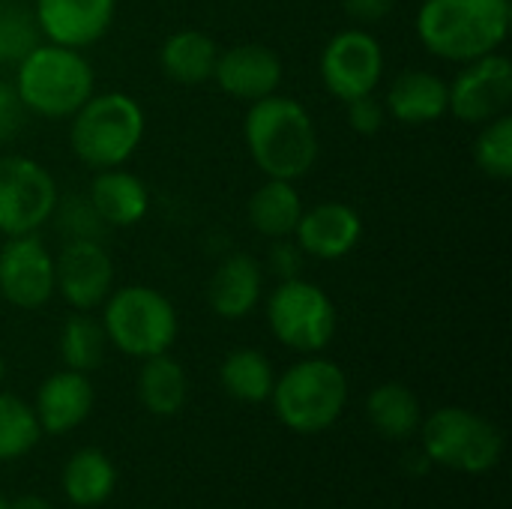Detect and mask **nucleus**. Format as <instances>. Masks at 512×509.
I'll return each mask as SVG.
<instances>
[{
  "label": "nucleus",
  "mask_w": 512,
  "mask_h": 509,
  "mask_svg": "<svg viewBox=\"0 0 512 509\" xmlns=\"http://www.w3.org/2000/svg\"><path fill=\"white\" fill-rule=\"evenodd\" d=\"M243 144L264 177L303 180L321 156V135L315 117L303 102L273 93L246 105Z\"/></svg>",
  "instance_id": "nucleus-1"
},
{
  "label": "nucleus",
  "mask_w": 512,
  "mask_h": 509,
  "mask_svg": "<svg viewBox=\"0 0 512 509\" xmlns=\"http://www.w3.org/2000/svg\"><path fill=\"white\" fill-rule=\"evenodd\" d=\"M510 27V0H423L414 15L420 45L456 66L501 51Z\"/></svg>",
  "instance_id": "nucleus-2"
},
{
  "label": "nucleus",
  "mask_w": 512,
  "mask_h": 509,
  "mask_svg": "<svg viewBox=\"0 0 512 509\" xmlns=\"http://www.w3.org/2000/svg\"><path fill=\"white\" fill-rule=\"evenodd\" d=\"M12 87L27 114L69 120L96 93V69L84 51L42 39L21 63H15Z\"/></svg>",
  "instance_id": "nucleus-3"
},
{
  "label": "nucleus",
  "mask_w": 512,
  "mask_h": 509,
  "mask_svg": "<svg viewBox=\"0 0 512 509\" xmlns=\"http://www.w3.org/2000/svg\"><path fill=\"white\" fill-rule=\"evenodd\" d=\"M144 132L147 114L141 102L123 90H96L69 117L72 156L93 171L126 165L138 153Z\"/></svg>",
  "instance_id": "nucleus-4"
},
{
  "label": "nucleus",
  "mask_w": 512,
  "mask_h": 509,
  "mask_svg": "<svg viewBox=\"0 0 512 509\" xmlns=\"http://www.w3.org/2000/svg\"><path fill=\"white\" fill-rule=\"evenodd\" d=\"M270 399L285 429L297 435H318L342 417L348 405V378L339 363L306 354L276 378Z\"/></svg>",
  "instance_id": "nucleus-5"
},
{
  "label": "nucleus",
  "mask_w": 512,
  "mask_h": 509,
  "mask_svg": "<svg viewBox=\"0 0 512 509\" xmlns=\"http://www.w3.org/2000/svg\"><path fill=\"white\" fill-rule=\"evenodd\" d=\"M99 309L108 345H114L126 357L147 360L156 354H168L171 345L177 342V309L162 291L150 285L114 288Z\"/></svg>",
  "instance_id": "nucleus-6"
},
{
  "label": "nucleus",
  "mask_w": 512,
  "mask_h": 509,
  "mask_svg": "<svg viewBox=\"0 0 512 509\" xmlns=\"http://www.w3.org/2000/svg\"><path fill=\"white\" fill-rule=\"evenodd\" d=\"M270 333L297 354H321L339 327L333 297L312 279H282L264 303Z\"/></svg>",
  "instance_id": "nucleus-7"
},
{
  "label": "nucleus",
  "mask_w": 512,
  "mask_h": 509,
  "mask_svg": "<svg viewBox=\"0 0 512 509\" xmlns=\"http://www.w3.org/2000/svg\"><path fill=\"white\" fill-rule=\"evenodd\" d=\"M423 453L459 474H489L504 456L501 429L477 411L441 408L420 423Z\"/></svg>",
  "instance_id": "nucleus-8"
},
{
  "label": "nucleus",
  "mask_w": 512,
  "mask_h": 509,
  "mask_svg": "<svg viewBox=\"0 0 512 509\" xmlns=\"http://www.w3.org/2000/svg\"><path fill=\"white\" fill-rule=\"evenodd\" d=\"M60 189L54 174L24 156V153H0V234L21 237L39 234L57 207Z\"/></svg>",
  "instance_id": "nucleus-9"
},
{
  "label": "nucleus",
  "mask_w": 512,
  "mask_h": 509,
  "mask_svg": "<svg viewBox=\"0 0 512 509\" xmlns=\"http://www.w3.org/2000/svg\"><path fill=\"white\" fill-rule=\"evenodd\" d=\"M384 69V45L369 27H345L333 33L318 57L321 84L342 105L357 96L375 93L384 81Z\"/></svg>",
  "instance_id": "nucleus-10"
},
{
  "label": "nucleus",
  "mask_w": 512,
  "mask_h": 509,
  "mask_svg": "<svg viewBox=\"0 0 512 509\" xmlns=\"http://www.w3.org/2000/svg\"><path fill=\"white\" fill-rule=\"evenodd\" d=\"M450 108L459 123L483 126L501 114H510L512 105V60L504 51L459 63L453 81H447Z\"/></svg>",
  "instance_id": "nucleus-11"
},
{
  "label": "nucleus",
  "mask_w": 512,
  "mask_h": 509,
  "mask_svg": "<svg viewBox=\"0 0 512 509\" xmlns=\"http://www.w3.org/2000/svg\"><path fill=\"white\" fill-rule=\"evenodd\" d=\"M114 276L105 240H63L54 252V285L72 312H96L114 291Z\"/></svg>",
  "instance_id": "nucleus-12"
},
{
  "label": "nucleus",
  "mask_w": 512,
  "mask_h": 509,
  "mask_svg": "<svg viewBox=\"0 0 512 509\" xmlns=\"http://www.w3.org/2000/svg\"><path fill=\"white\" fill-rule=\"evenodd\" d=\"M57 294L54 252L39 234L3 237L0 246V297L24 312L42 309Z\"/></svg>",
  "instance_id": "nucleus-13"
},
{
  "label": "nucleus",
  "mask_w": 512,
  "mask_h": 509,
  "mask_svg": "<svg viewBox=\"0 0 512 509\" xmlns=\"http://www.w3.org/2000/svg\"><path fill=\"white\" fill-rule=\"evenodd\" d=\"M282 81L285 63L279 51H273L264 42H237L231 48H222L213 69V84L225 96L246 105L279 93Z\"/></svg>",
  "instance_id": "nucleus-14"
},
{
  "label": "nucleus",
  "mask_w": 512,
  "mask_h": 509,
  "mask_svg": "<svg viewBox=\"0 0 512 509\" xmlns=\"http://www.w3.org/2000/svg\"><path fill=\"white\" fill-rule=\"evenodd\" d=\"M45 42L84 51L108 36L117 0H30Z\"/></svg>",
  "instance_id": "nucleus-15"
},
{
  "label": "nucleus",
  "mask_w": 512,
  "mask_h": 509,
  "mask_svg": "<svg viewBox=\"0 0 512 509\" xmlns=\"http://www.w3.org/2000/svg\"><path fill=\"white\" fill-rule=\"evenodd\" d=\"M294 240L306 258L339 261L360 246L363 216L357 207H351L345 201H321V204L303 207Z\"/></svg>",
  "instance_id": "nucleus-16"
},
{
  "label": "nucleus",
  "mask_w": 512,
  "mask_h": 509,
  "mask_svg": "<svg viewBox=\"0 0 512 509\" xmlns=\"http://www.w3.org/2000/svg\"><path fill=\"white\" fill-rule=\"evenodd\" d=\"M264 264L249 252L225 255L207 282V306L225 321H243L264 300Z\"/></svg>",
  "instance_id": "nucleus-17"
},
{
  "label": "nucleus",
  "mask_w": 512,
  "mask_h": 509,
  "mask_svg": "<svg viewBox=\"0 0 512 509\" xmlns=\"http://www.w3.org/2000/svg\"><path fill=\"white\" fill-rule=\"evenodd\" d=\"M387 117L402 126H429L447 117V81L432 69H402L381 96Z\"/></svg>",
  "instance_id": "nucleus-18"
},
{
  "label": "nucleus",
  "mask_w": 512,
  "mask_h": 509,
  "mask_svg": "<svg viewBox=\"0 0 512 509\" xmlns=\"http://www.w3.org/2000/svg\"><path fill=\"white\" fill-rule=\"evenodd\" d=\"M93 402H96V393H93L90 378L84 372L63 369L42 381L36 402H33V414L42 432L66 435L90 417Z\"/></svg>",
  "instance_id": "nucleus-19"
},
{
  "label": "nucleus",
  "mask_w": 512,
  "mask_h": 509,
  "mask_svg": "<svg viewBox=\"0 0 512 509\" xmlns=\"http://www.w3.org/2000/svg\"><path fill=\"white\" fill-rule=\"evenodd\" d=\"M87 198L108 228L141 225L150 213V204H153L147 183L138 174H132L126 165L96 171L90 180Z\"/></svg>",
  "instance_id": "nucleus-20"
},
{
  "label": "nucleus",
  "mask_w": 512,
  "mask_h": 509,
  "mask_svg": "<svg viewBox=\"0 0 512 509\" xmlns=\"http://www.w3.org/2000/svg\"><path fill=\"white\" fill-rule=\"evenodd\" d=\"M219 45L210 33L183 27L165 36L159 45V69L168 81L180 87H198L213 81V69L219 60Z\"/></svg>",
  "instance_id": "nucleus-21"
},
{
  "label": "nucleus",
  "mask_w": 512,
  "mask_h": 509,
  "mask_svg": "<svg viewBox=\"0 0 512 509\" xmlns=\"http://www.w3.org/2000/svg\"><path fill=\"white\" fill-rule=\"evenodd\" d=\"M300 216H303V198L294 180L264 177V183L246 201L249 228L264 240L294 237Z\"/></svg>",
  "instance_id": "nucleus-22"
},
{
  "label": "nucleus",
  "mask_w": 512,
  "mask_h": 509,
  "mask_svg": "<svg viewBox=\"0 0 512 509\" xmlns=\"http://www.w3.org/2000/svg\"><path fill=\"white\" fill-rule=\"evenodd\" d=\"M141 363L144 366L138 372V399L144 411H150L153 417H174L189 396L186 369L168 354H156Z\"/></svg>",
  "instance_id": "nucleus-23"
},
{
  "label": "nucleus",
  "mask_w": 512,
  "mask_h": 509,
  "mask_svg": "<svg viewBox=\"0 0 512 509\" xmlns=\"http://www.w3.org/2000/svg\"><path fill=\"white\" fill-rule=\"evenodd\" d=\"M366 414H369V423L390 441L411 438L423 423L417 393L405 384H396V381H387L369 393Z\"/></svg>",
  "instance_id": "nucleus-24"
},
{
  "label": "nucleus",
  "mask_w": 512,
  "mask_h": 509,
  "mask_svg": "<svg viewBox=\"0 0 512 509\" xmlns=\"http://www.w3.org/2000/svg\"><path fill=\"white\" fill-rule=\"evenodd\" d=\"M117 471L99 450H78L63 465V492L75 507H99L111 498Z\"/></svg>",
  "instance_id": "nucleus-25"
},
{
  "label": "nucleus",
  "mask_w": 512,
  "mask_h": 509,
  "mask_svg": "<svg viewBox=\"0 0 512 509\" xmlns=\"http://www.w3.org/2000/svg\"><path fill=\"white\" fill-rule=\"evenodd\" d=\"M219 381L225 387V393L237 402H267L276 384V372L267 354H261L258 348H237L231 351L222 366H219Z\"/></svg>",
  "instance_id": "nucleus-26"
},
{
  "label": "nucleus",
  "mask_w": 512,
  "mask_h": 509,
  "mask_svg": "<svg viewBox=\"0 0 512 509\" xmlns=\"http://www.w3.org/2000/svg\"><path fill=\"white\" fill-rule=\"evenodd\" d=\"M108 348V336L102 330V321L93 318L90 312H72L57 336V351L66 369L75 372H93L102 366Z\"/></svg>",
  "instance_id": "nucleus-27"
},
{
  "label": "nucleus",
  "mask_w": 512,
  "mask_h": 509,
  "mask_svg": "<svg viewBox=\"0 0 512 509\" xmlns=\"http://www.w3.org/2000/svg\"><path fill=\"white\" fill-rule=\"evenodd\" d=\"M42 42L30 0H0V66L21 63Z\"/></svg>",
  "instance_id": "nucleus-28"
},
{
  "label": "nucleus",
  "mask_w": 512,
  "mask_h": 509,
  "mask_svg": "<svg viewBox=\"0 0 512 509\" xmlns=\"http://www.w3.org/2000/svg\"><path fill=\"white\" fill-rule=\"evenodd\" d=\"M39 435L42 429L33 408L12 393H0V462L27 456Z\"/></svg>",
  "instance_id": "nucleus-29"
},
{
  "label": "nucleus",
  "mask_w": 512,
  "mask_h": 509,
  "mask_svg": "<svg viewBox=\"0 0 512 509\" xmlns=\"http://www.w3.org/2000/svg\"><path fill=\"white\" fill-rule=\"evenodd\" d=\"M474 162L489 180H512V114L480 126L474 138Z\"/></svg>",
  "instance_id": "nucleus-30"
},
{
  "label": "nucleus",
  "mask_w": 512,
  "mask_h": 509,
  "mask_svg": "<svg viewBox=\"0 0 512 509\" xmlns=\"http://www.w3.org/2000/svg\"><path fill=\"white\" fill-rule=\"evenodd\" d=\"M51 222L57 225L63 240H102L111 228L99 219L87 195H60Z\"/></svg>",
  "instance_id": "nucleus-31"
},
{
  "label": "nucleus",
  "mask_w": 512,
  "mask_h": 509,
  "mask_svg": "<svg viewBox=\"0 0 512 509\" xmlns=\"http://www.w3.org/2000/svg\"><path fill=\"white\" fill-rule=\"evenodd\" d=\"M345 120L357 135L372 138L387 126L390 117H387L384 99L378 93H366V96H357V99L345 102Z\"/></svg>",
  "instance_id": "nucleus-32"
},
{
  "label": "nucleus",
  "mask_w": 512,
  "mask_h": 509,
  "mask_svg": "<svg viewBox=\"0 0 512 509\" xmlns=\"http://www.w3.org/2000/svg\"><path fill=\"white\" fill-rule=\"evenodd\" d=\"M261 264H264V273H270V276H276L282 282V279L303 276L306 255H303V249L297 246L294 237H282V240H270V252H267V258Z\"/></svg>",
  "instance_id": "nucleus-33"
},
{
  "label": "nucleus",
  "mask_w": 512,
  "mask_h": 509,
  "mask_svg": "<svg viewBox=\"0 0 512 509\" xmlns=\"http://www.w3.org/2000/svg\"><path fill=\"white\" fill-rule=\"evenodd\" d=\"M24 120H27V111L12 87V81H0V147L12 144L21 135Z\"/></svg>",
  "instance_id": "nucleus-34"
},
{
  "label": "nucleus",
  "mask_w": 512,
  "mask_h": 509,
  "mask_svg": "<svg viewBox=\"0 0 512 509\" xmlns=\"http://www.w3.org/2000/svg\"><path fill=\"white\" fill-rule=\"evenodd\" d=\"M399 0H342L345 15L354 21V27H372L381 24L396 12Z\"/></svg>",
  "instance_id": "nucleus-35"
},
{
  "label": "nucleus",
  "mask_w": 512,
  "mask_h": 509,
  "mask_svg": "<svg viewBox=\"0 0 512 509\" xmlns=\"http://www.w3.org/2000/svg\"><path fill=\"white\" fill-rule=\"evenodd\" d=\"M9 509H51V504L39 495H27V498H18L15 504H9Z\"/></svg>",
  "instance_id": "nucleus-36"
},
{
  "label": "nucleus",
  "mask_w": 512,
  "mask_h": 509,
  "mask_svg": "<svg viewBox=\"0 0 512 509\" xmlns=\"http://www.w3.org/2000/svg\"><path fill=\"white\" fill-rule=\"evenodd\" d=\"M3 378H6V363H3V357H0V384H3Z\"/></svg>",
  "instance_id": "nucleus-37"
},
{
  "label": "nucleus",
  "mask_w": 512,
  "mask_h": 509,
  "mask_svg": "<svg viewBox=\"0 0 512 509\" xmlns=\"http://www.w3.org/2000/svg\"><path fill=\"white\" fill-rule=\"evenodd\" d=\"M0 509H9V504L3 501V495H0Z\"/></svg>",
  "instance_id": "nucleus-38"
}]
</instances>
